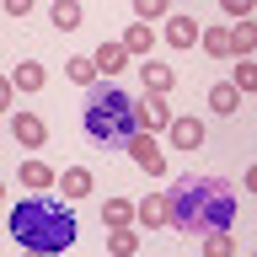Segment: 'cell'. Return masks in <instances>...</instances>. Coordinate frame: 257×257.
I'll return each instance as SVG.
<instances>
[{"mask_svg": "<svg viewBox=\"0 0 257 257\" xmlns=\"http://www.w3.org/2000/svg\"><path fill=\"white\" fill-rule=\"evenodd\" d=\"M230 220H236V193L220 177H182L172 188V225L182 236L230 230Z\"/></svg>", "mask_w": 257, "mask_h": 257, "instance_id": "obj_1", "label": "cell"}, {"mask_svg": "<svg viewBox=\"0 0 257 257\" xmlns=\"http://www.w3.org/2000/svg\"><path fill=\"white\" fill-rule=\"evenodd\" d=\"M80 236L75 214H70V204H54V198H22V204L11 209V241L16 246H27V252H70Z\"/></svg>", "mask_w": 257, "mask_h": 257, "instance_id": "obj_2", "label": "cell"}, {"mask_svg": "<svg viewBox=\"0 0 257 257\" xmlns=\"http://www.w3.org/2000/svg\"><path fill=\"white\" fill-rule=\"evenodd\" d=\"M80 128H86V145L102 150V156L128 150V140L140 134V107H134L128 91H118V86H96V91L86 96V118H80Z\"/></svg>", "mask_w": 257, "mask_h": 257, "instance_id": "obj_3", "label": "cell"}, {"mask_svg": "<svg viewBox=\"0 0 257 257\" xmlns=\"http://www.w3.org/2000/svg\"><path fill=\"white\" fill-rule=\"evenodd\" d=\"M128 156L140 161V166H145V172H150V177H161V172H166V156H161V150H156V140H150L145 128H140V134H134V140H128Z\"/></svg>", "mask_w": 257, "mask_h": 257, "instance_id": "obj_4", "label": "cell"}, {"mask_svg": "<svg viewBox=\"0 0 257 257\" xmlns=\"http://www.w3.org/2000/svg\"><path fill=\"white\" fill-rule=\"evenodd\" d=\"M134 214H140L150 230H161V225H172V198H166V193H150V198L134 204Z\"/></svg>", "mask_w": 257, "mask_h": 257, "instance_id": "obj_5", "label": "cell"}, {"mask_svg": "<svg viewBox=\"0 0 257 257\" xmlns=\"http://www.w3.org/2000/svg\"><path fill=\"white\" fill-rule=\"evenodd\" d=\"M11 86H16V91H43V86H48V64L43 59H22L11 70Z\"/></svg>", "mask_w": 257, "mask_h": 257, "instance_id": "obj_6", "label": "cell"}, {"mask_svg": "<svg viewBox=\"0 0 257 257\" xmlns=\"http://www.w3.org/2000/svg\"><path fill=\"white\" fill-rule=\"evenodd\" d=\"M166 134H172L177 150H198V145H204V123H198V118H172Z\"/></svg>", "mask_w": 257, "mask_h": 257, "instance_id": "obj_7", "label": "cell"}, {"mask_svg": "<svg viewBox=\"0 0 257 257\" xmlns=\"http://www.w3.org/2000/svg\"><path fill=\"white\" fill-rule=\"evenodd\" d=\"M140 80L150 86V96H166L177 86V70L172 64H161V59H145V70H140Z\"/></svg>", "mask_w": 257, "mask_h": 257, "instance_id": "obj_8", "label": "cell"}, {"mask_svg": "<svg viewBox=\"0 0 257 257\" xmlns=\"http://www.w3.org/2000/svg\"><path fill=\"white\" fill-rule=\"evenodd\" d=\"M11 134H16L22 145H43V140H48V123L38 118V112H16V118H11Z\"/></svg>", "mask_w": 257, "mask_h": 257, "instance_id": "obj_9", "label": "cell"}, {"mask_svg": "<svg viewBox=\"0 0 257 257\" xmlns=\"http://www.w3.org/2000/svg\"><path fill=\"white\" fill-rule=\"evenodd\" d=\"M209 107L220 112V118H230V112L241 107V91L230 86V80H214V86H209Z\"/></svg>", "mask_w": 257, "mask_h": 257, "instance_id": "obj_10", "label": "cell"}, {"mask_svg": "<svg viewBox=\"0 0 257 257\" xmlns=\"http://www.w3.org/2000/svg\"><path fill=\"white\" fill-rule=\"evenodd\" d=\"M166 43L172 48H193L198 43V22H193V16H172V22H166Z\"/></svg>", "mask_w": 257, "mask_h": 257, "instance_id": "obj_11", "label": "cell"}, {"mask_svg": "<svg viewBox=\"0 0 257 257\" xmlns=\"http://www.w3.org/2000/svg\"><path fill=\"white\" fill-rule=\"evenodd\" d=\"M134 107H140L145 134H150V128H166V123H172V112H166V102H161V96H145V102H134Z\"/></svg>", "mask_w": 257, "mask_h": 257, "instance_id": "obj_12", "label": "cell"}, {"mask_svg": "<svg viewBox=\"0 0 257 257\" xmlns=\"http://www.w3.org/2000/svg\"><path fill=\"white\" fill-rule=\"evenodd\" d=\"M198 48H204L209 59H230V32H225V27H209V32H198Z\"/></svg>", "mask_w": 257, "mask_h": 257, "instance_id": "obj_13", "label": "cell"}, {"mask_svg": "<svg viewBox=\"0 0 257 257\" xmlns=\"http://www.w3.org/2000/svg\"><path fill=\"white\" fill-rule=\"evenodd\" d=\"M123 64H128V48L123 43H102V48H96V70H102V75H118Z\"/></svg>", "mask_w": 257, "mask_h": 257, "instance_id": "obj_14", "label": "cell"}, {"mask_svg": "<svg viewBox=\"0 0 257 257\" xmlns=\"http://www.w3.org/2000/svg\"><path fill=\"white\" fill-rule=\"evenodd\" d=\"M59 188H64V198H86V193H91V172H86V166H75V172L59 177Z\"/></svg>", "mask_w": 257, "mask_h": 257, "instance_id": "obj_15", "label": "cell"}, {"mask_svg": "<svg viewBox=\"0 0 257 257\" xmlns=\"http://www.w3.org/2000/svg\"><path fill=\"white\" fill-rule=\"evenodd\" d=\"M48 22H54L59 32H75L80 27V6H75V0H59V6L48 11Z\"/></svg>", "mask_w": 257, "mask_h": 257, "instance_id": "obj_16", "label": "cell"}, {"mask_svg": "<svg viewBox=\"0 0 257 257\" xmlns=\"http://www.w3.org/2000/svg\"><path fill=\"white\" fill-rule=\"evenodd\" d=\"M252 48H257V27H252V22H236V32H230V54L246 59Z\"/></svg>", "mask_w": 257, "mask_h": 257, "instance_id": "obj_17", "label": "cell"}, {"mask_svg": "<svg viewBox=\"0 0 257 257\" xmlns=\"http://www.w3.org/2000/svg\"><path fill=\"white\" fill-rule=\"evenodd\" d=\"M22 182H27L32 193H48V182H54V172H48L43 161H27V166H22Z\"/></svg>", "mask_w": 257, "mask_h": 257, "instance_id": "obj_18", "label": "cell"}, {"mask_svg": "<svg viewBox=\"0 0 257 257\" xmlns=\"http://www.w3.org/2000/svg\"><path fill=\"white\" fill-rule=\"evenodd\" d=\"M64 70H70V80H75V86H96V75H102V70H96V59H80V54L64 64Z\"/></svg>", "mask_w": 257, "mask_h": 257, "instance_id": "obj_19", "label": "cell"}, {"mask_svg": "<svg viewBox=\"0 0 257 257\" xmlns=\"http://www.w3.org/2000/svg\"><path fill=\"white\" fill-rule=\"evenodd\" d=\"M128 214H134V204H128V198H107V204H102V220H107L112 230H118V225H128Z\"/></svg>", "mask_w": 257, "mask_h": 257, "instance_id": "obj_20", "label": "cell"}, {"mask_svg": "<svg viewBox=\"0 0 257 257\" xmlns=\"http://www.w3.org/2000/svg\"><path fill=\"white\" fill-rule=\"evenodd\" d=\"M150 43H156V32L145 27V22H140V27H128V38H123L128 54H150Z\"/></svg>", "mask_w": 257, "mask_h": 257, "instance_id": "obj_21", "label": "cell"}, {"mask_svg": "<svg viewBox=\"0 0 257 257\" xmlns=\"http://www.w3.org/2000/svg\"><path fill=\"white\" fill-rule=\"evenodd\" d=\"M107 246H112V257H134V246H140V241H134V230H128V225H118Z\"/></svg>", "mask_w": 257, "mask_h": 257, "instance_id": "obj_22", "label": "cell"}, {"mask_svg": "<svg viewBox=\"0 0 257 257\" xmlns=\"http://www.w3.org/2000/svg\"><path fill=\"white\" fill-rule=\"evenodd\" d=\"M236 91H257V64L252 59H236V80H230Z\"/></svg>", "mask_w": 257, "mask_h": 257, "instance_id": "obj_23", "label": "cell"}, {"mask_svg": "<svg viewBox=\"0 0 257 257\" xmlns=\"http://www.w3.org/2000/svg\"><path fill=\"white\" fill-rule=\"evenodd\" d=\"M209 257H230V230H209Z\"/></svg>", "mask_w": 257, "mask_h": 257, "instance_id": "obj_24", "label": "cell"}, {"mask_svg": "<svg viewBox=\"0 0 257 257\" xmlns=\"http://www.w3.org/2000/svg\"><path fill=\"white\" fill-rule=\"evenodd\" d=\"M134 11H140V22H156V16H166V0H140Z\"/></svg>", "mask_w": 257, "mask_h": 257, "instance_id": "obj_25", "label": "cell"}]
</instances>
